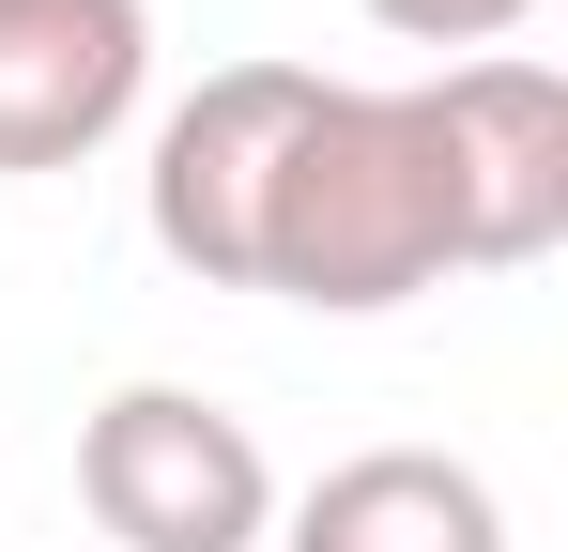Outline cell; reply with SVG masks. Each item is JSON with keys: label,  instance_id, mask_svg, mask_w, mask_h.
I'll use <instances>...</instances> for the list:
<instances>
[{"label": "cell", "instance_id": "7a4b0ae2", "mask_svg": "<svg viewBox=\"0 0 568 552\" xmlns=\"http://www.w3.org/2000/svg\"><path fill=\"white\" fill-rule=\"evenodd\" d=\"M78 491L123 552H262L277 538V460L200 384H123L78 430Z\"/></svg>", "mask_w": 568, "mask_h": 552}, {"label": "cell", "instance_id": "3957f363", "mask_svg": "<svg viewBox=\"0 0 568 552\" xmlns=\"http://www.w3.org/2000/svg\"><path fill=\"white\" fill-rule=\"evenodd\" d=\"M307 92H323V62H215V78L154 123L139 215H154V246H170L200 292H246V276H262V184H277Z\"/></svg>", "mask_w": 568, "mask_h": 552}, {"label": "cell", "instance_id": "277c9868", "mask_svg": "<svg viewBox=\"0 0 568 552\" xmlns=\"http://www.w3.org/2000/svg\"><path fill=\"white\" fill-rule=\"evenodd\" d=\"M154 0H0V170H93L139 123Z\"/></svg>", "mask_w": 568, "mask_h": 552}, {"label": "cell", "instance_id": "5b68a950", "mask_svg": "<svg viewBox=\"0 0 568 552\" xmlns=\"http://www.w3.org/2000/svg\"><path fill=\"white\" fill-rule=\"evenodd\" d=\"M430 108H446V170H462V215H476V276L554 262L568 246V78L491 47V62H446Z\"/></svg>", "mask_w": 568, "mask_h": 552}, {"label": "cell", "instance_id": "6da1fadb", "mask_svg": "<svg viewBox=\"0 0 568 552\" xmlns=\"http://www.w3.org/2000/svg\"><path fill=\"white\" fill-rule=\"evenodd\" d=\"M476 276V215H462V170H446V108L430 78L415 92H354L323 78L307 123H292L277 184H262V276L277 307H323V323H384L415 292Z\"/></svg>", "mask_w": 568, "mask_h": 552}, {"label": "cell", "instance_id": "8992f818", "mask_svg": "<svg viewBox=\"0 0 568 552\" xmlns=\"http://www.w3.org/2000/svg\"><path fill=\"white\" fill-rule=\"evenodd\" d=\"M277 552H507V507L446 446H354L277 507Z\"/></svg>", "mask_w": 568, "mask_h": 552}, {"label": "cell", "instance_id": "52a82bcc", "mask_svg": "<svg viewBox=\"0 0 568 552\" xmlns=\"http://www.w3.org/2000/svg\"><path fill=\"white\" fill-rule=\"evenodd\" d=\"M369 16L399 31V47H462V62H491V47H507L538 0H369Z\"/></svg>", "mask_w": 568, "mask_h": 552}]
</instances>
